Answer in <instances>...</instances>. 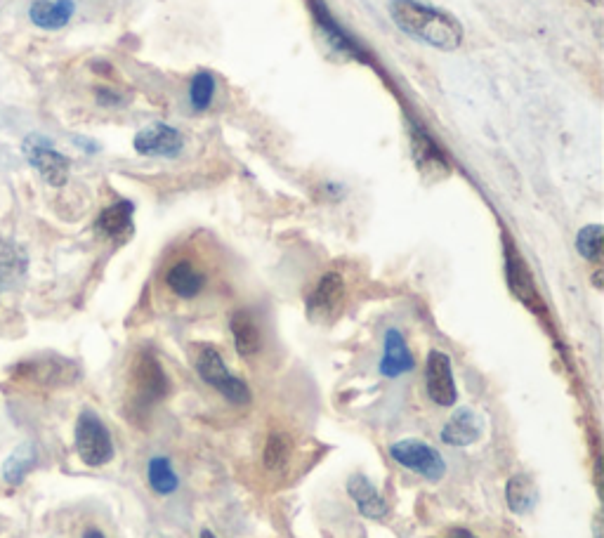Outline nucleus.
Instances as JSON below:
<instances>
[{
	"mask_svg": "<svg viewBox=\"0 0 604 538\" xmlns=\"http://www.w3.org/2000/svg\"><path fill=\"white\" fill-rule=\"evenodd\" d=\"M390 15L404 34L430 48L451 52L463 43V26L458 19L418 0H390Z\"/></svg>",
	"mask_w": 604,
	"mask_h": 538,
	"instance_id": "obj_1",
	"label": "nucleus"
},
{
	"mask_svg": "<svg viewBox=\"0 0 604 538\" xmlns=\"http://www.w3.org/2000/svg\"><path fill=\"white\" fill-rule=\"evenodd\" d=\"M196 371H199L203 383L213 387L215 392H220L227 402L232 404L251 402V390H248V385L227 369V364L222 362L220 352L213 350V347H203L199 352V357H196Z\"/></svg>",
	"mask_w": 604,
	"mask_h": 538,
	"instance_id": "obj_2",
	"label": "nucleus"
},
{
	"mask_svg": "<svg viewBox=\"0 0 604 538\" xmlns=\"http://www.w3.org/2000/svg\"><path fill=\"white\" fill-rule=\"evenodd\" d=\"M76 451L90 468H102L114 458V442L109 430L93 411H83L76 423Z\"/></svg>",
	"mask_w": 604,
	"mask_h": 538,
	"instance_id": "obj_3",
	"label": "nucleus"
},
{
	"mask_svg": "<svg viewBox=\"0 0 604 538\" xmlns=\"http://www.w3.org/2000/svg\"><path fill=\"white\" fill-rule=\"evenodd\" d=\"M168 390V376L159 359L151 352L137 354L133 369H130V392H133L135 402L147 409V406L161 402Z\"/></svg>",
	"mask_w": 604,
	"mask_h": 538,
	"instance_id": "obj_4",
	"label": "nucleus"
},
{
	"mask_svg": "<svg viewBox=\"0 0 604 538\" xmlns=\"http://www.w3.org/2000/svg\"><path fill=\"white\" fill-rule=\"evenodd\" d=\"M390 456L402 465V468L416 472L430 482H439L446 475V463L437 449L420 439H402L390 446Z\"/></svg>",
	"mask_w": 604,
	"mask_h": 538,
	"instance_id": "obj_5",
	"label": "nucleus"
},
{
	"mask_svg": "<svg viewBox=\"0 0 604 538\" xmlns=\"http://www.w3.org/2000/svg\"><path fill=\"white\" fill-rule=\"evenodd\" d=\"M22 152L26 161L38 170V175L48 182L50 187H62L69 180V159L64 154H59L48 137L43 135H29L22 144Z\"/></svg>",
	"mask_w": 604,
	"mask_h": 538,
	"instance_id": "obj_6",
	"label": "nucleus"
},
{
	"mask_svg": "<svg viewBox=\"0 0 604 538\" xmlns=\"http://www.w3.org/2000/svg\"><path fill=\"white\" fill-rule=\"evenodd\" d=\"M345 279L338 272H326L317 281L312 293L307 295V317L314 324H331L343 312L345 305Z\"/></svg>",
	"mask_w": 604,
	"mask_h": 538,
	"instance_id": "obj_7",
	"label": "nucleus"
},
{
	"mask_svg": "<svg viewBox=\"0 0 604 538\" xmlns=\"http://www.w3.org/2000/svg\"><path fill=\"white\" fill-rule=\"evenodd\" d=\"M133 147L142 156H161V159H173L185 149V137L173 126L166 123H154V126L142 128L135 135Z\"/></svg>",
	"mask_w": 604,
	"mask_h": 538,
	"instance_id": "obj_8",
	"label": "nucleus"
},
{
	"mask_svg": "<svg viewBox=\"0 0 604 538\" xmlns=\"http://www.w3.org/2000/svg\"><path fill=\"white\" fill-rule=\"evenodd\" d=\"M425 385H428V395L437 406H449L456 404L458 390L456 380H453L451 371V359L444 352L432 350L428 354V364H425Z\"/></svg>",
	"mask_w": 604,
	"mask_h": 538,
	"instance_id": "obj_9",
	"label": "nucleus"
},
{
	"mask_svg": "<svg viewBox=\"0 0 604 538\" xmlns=\"http://www.w3.org/2000/svg\"><path fill=\"white\" fill-rule=\"evenodd\" d=\"M310 5H312V15H314V19H317V24L321 29V36L331 43V48L340 52V55H350L352 59H361V62H366L364 52H361L359 45L354 43V38L347 34L343 26H340L336 19L331 17V12L326 10L324 0H310Z\"/></svg>",
	"mask_w": 604,
	"mask_h": 538,
	"instance_id": "obj_10",
	"label": "nucleus"
},
{
	"mask_svg": "<svg viewBox=\"0 0 604 538\" xmlns=\"http://www.w3.org/2000/svg\"><path fill=\"white\" fill-rule=\"evenodd\" d=\"M411 147H413V161H416L420 173L435 177V180L449 175V161H446L442 149L430 140V135L425 133L423 128L411 126Z\"/></svg>",
	"mask_w": 604,
	"mask_h": 538,
	"instance_id": "obj_11",
	"label": "nucleus"
},
{
	"mask_svg": "<svg viewBox=\"0 0 604 538\" xmlns=\"http://www.w3.org/2000/svg\"><path fill=\"white\" fill-rule=\"evenodd\" d=\"M413 366H416V359H413V354L409 350V345H406L402 331H399V328H387L385 352H383V359H380V366H378L380 373H383L385 378H397V376H404V373L413 371Z\"/></svg>",
	"mask_w": 604,
	"mask_h": 538,
	"instance_id": "obj_12",
	"label": "nucleus"
},
{
	"mask_svg": "<svg viewBox=\"0 0 604 538\" xmlns=\"http://www.w3.org/2000/svg\"><path fill=\"white\" fill-rule=\"evenodd\" d=\"M482 430L484 421L479 413L472 409H458L444 425L442 442L451 446H468L482 437Z\"/></svg>",
	"mask_w": 604,
	"mask_h": 538,
	"instance_id": "obj_13",
	"label": "nucleus"
},
{
	"mask_svg": "<svg viewBox=\"0 0 604 538\" xmlns=\"http://www.w3.org/2000/svg\"><path fill=\"white\" fill-rule=\"evenodd\" d=\"M347 494L352 496L354 505L359 508V513L369 520H383L387 515V501L380 491L373 487L371 480H366L364 475H352L347 482Z\"/></svg>",
	"mask_w": 604,
	"mask_h": 538,
	"instance_id": "obj_14",
	"label": "nucleus"
},
{
	"mask_svg": "<svg viewBox=\"0 0 604 538\" xmlns=\"http://www.w3.org/2000/svg\"><path fill=\"white\" fill-rule=\"evenodd\" d=\"M166 284L177 298L192 300L203 291V286H206V274H203L194 262L177 260L166 272Z\"/></svg>",
	"mask_w": 604,
	"mask_h": 538,
	"instance_id": "obj_15",
	"label": "nucleus"
},
{
	"mask_svg": "<svg viewBox=\"0 0 604 538\" xmlns=\"http://www.w3.org/2000/svg\"><path fill=\"white\" fill-rule=\"evenodd\" d=\"M76 12V3L74 0H36L31 5L29 17L38 29L45 31H57L64 29L71 22Z\"/></svg>",
	"mask_w": 604,
	"mask_h": 538,
	"instance_id": "obj_16",
	"label": "nucleus"
},
{
	"mask_svg": "<svg viewBox=\"0 0 604 538\" xmlns=\"http://www.w3.org/2000/svg\"><path fill=\"white\" fill-rule=\"evenodd\" d=\"M229 328H232L234 347L241 357H255L262 350L260 326L251 312H234L232 319H229Z\"/></svg>",
	"mask_w": 604,
	"mask_h": 538,
	"instance_id": "obj_17",
	"label": "nucleus"
},
{
	"mask_svg": "<svg viewBox=\"0 0 604 538\" xmlns=\"http://www.w3.org/2000/svg\"><path fill=\"white\" fill-rule=\"evenodd\" d=\"M133 213L135 206L130 201L111 203L109 208H104L100 218H97V229L109 239H126L133 229Z\"/></svg>",
	"mask_w": 604,
	"mask_h": 538,
	"instance_id": "obj_18",
	"label": "nucleus"
},
{
	"mask_svg": "<svg viewBox=\"0 0 604 538\" xmlns=\"http://www.w3.org/2000/svg\"><path fill=\"white\" fill-rule=\"evenodd\" d=\"M26 269H29V258H26L24 248L17 246L15 241L0 239V288L19 284Z\"/></svg>",
	"mask_w": 604,
	"mask_h": 538,
	"instance_id": "obj_19",
	"label": "nucleus"
},
{
	"mask_svg": "<svg viewBox=\"0 0 604 538\" xmlns=\"http://www.w3.org/2000/svg\"><path fill=\"white\" fill-rule=\"evenodd\" d=\"M508 284L512 288V293H515L522 303L536 305L538 295H536L534 281H531V272L515 253H508Z\"/></svg>",
	"mask_w": 604,
	"mask_h": 538,
	"instance_id": "obj_20",
	"label": "nucleus"
},
{
	"mask_svg": "<svg viewBox=\"0 0 604 538\" xmlns=\"http://www.w3.org/2000/svg\"><path fill=\"white\" fill-rule=\"evenodd\" d=\"M147 480H149V487L161 496L173 494V491H177V487H180L177 472L173 470V465H170L168 458L163 456L151 458L147 465Z\"/></svg>",
	"mask_w": 604,
	"mask_h": 538,
	"instance_id": "obj_21",
	"label": "nucleus"
},
{
	"mask_svg": "<svg viewBox=\"0 0 604 538\" xmlns=\"http://www.w3.org/2000/svg\"><path fill=\"white\" fill-rule=\"evenodd\" d=\"M291 454V437L284 435V432H272V435L267 437L265 449H262V465H265L267 470H281L291 461Z\"/></svg>",
	"mask_w": 604,
	"mask_h": 538,
	"instance_id": "obj_22",
	"label": "nucleus"
},
{
	"mask_svg": "<svg viewBox=\"0 0 604 538\" xmlns=\"http://www.w3.org/2000/svg\"><path fill=\"white\" fill-rule=\"evenodd\" d=\"M505 501H508V508L512 513L522 515L531 510V505L536 501V489L534 484H531L529 477L524 475H515L508 482V487H505Z\"/></svg>",
	"mask_w": 604,
	"mask_h": 538,
	"instance_id": "obj_23",
	"label": "nucleus"
},
{
	"mask_svg": "<svg viewBox=\"0 0 604 538\" xmlns=\"http://www.w3.org/2000/svg\"><path fill=\"white\" fill-rule=\"evenodd\" d=\"M34 446L31 444H22L17 446L15 451H12L8 461L3 465V477L8 484H22L26 472L31 470V465H34Z\"/></svg>",
	"mask_w": 604,
	"mask_h": 538,
	"instance_id": "obj_24",
	"label": "nucleus"
},
{
	"mask_svg": "<svg viewBox=\"0 0 604 538\" xmlns=\"http://www.w3.org/2000/svg\"><path fill=\"white\" fill-rule=\"evenodd\" d=\"M215 76L210 71H199L192 78V85H189V102L196 111H206L210 104H213L215 97Z\"/></svg>",
	"mask_w": 604,
	"mask_h": 538,
	"instance_id": "obj_25",
	"label": "nucleus"
},
{
	"mask_svg": "<svg viewBox=\"0 0 604 538\" xmlns=\"http://www.w3.org/2000/svg\"><path fill=\"white\" fill-rule=\"evenodd\" d=\"M576 248L583 258L590 262H597L602 255V227L600 225H588L583 227L579 236H576Z\"/></svg>",
	"mask_w": 604,
	"mask_h": 538,
	"instance_id": "obj_26",
	"label": "nucleus"
},
{
	"mask_svg": "<svg viewBox=\"0 0 604 538\" xmlns=\"http://www.w3.org/2000/svg\"><path fill=\"white\" fill-rule=\"evenodd\" d=\"M97 102H100L102 107H121L126 100H123L116 90H97Z\"/></svg>",
	"mask_w": 604,
	"mask_h": 538,
	"instance_id": "obj_27",
	"label": "nucleus"
},
{
	"mask_svg": "<svg viewBox=\"0 0 604 538\" xmlns=\"http://www.w3.org/2000/svg\"><path fill=\"white\" fill-rule=\"evenodd\" d=\"M74 142L78 144V147H83V152H90V154H95V152H97V144H95V142L83 140V137H74Z\"/></svg>",
	"mask_w": 604,
	"mask_h": 538,
	"instance_id": "obj_28",
	"label": "nucleus"
},
{
	"mask_svg": "<svg viewBox=\"0 0 604 538\" xmlns=\"http://www.w3.org/2000/svg\"><path fill=\"white\" fill-rule=\"evenodd\" d=\"M446 538H477V536H475V534H470L468 529H453L451 534L446 536Z\"/></svg>",
	"mask_w": 604,
	"mask_h": 538,
	"instance_id": "obj_29",
	"label": "nucleus"
},
{
	"mask_svg": "<svg viewBox=\"0 0 604 538\" xmlns=\"http://www.w3.org/2000/svg\"><path fill=\"white\" fill-rule=\"evenodd\" d=\"M83 538H104V534H102V531H97V529H88L83 534Z\"/></svg>",
	"mask_w": 604,
	"mask_h": 538,
	"instance_id": "obj_30",
	"label": "nucleus"
},
{
	"mask_svg": "<svg viewBox=\"0 0 604 538\" xmlns=\"http://www.w3.org/2000/svg\"><path fill=\"white\" fill-rule=\"evenodd\" d=\"M201 538H215V534H213V531L206 529V531H201Z\"/></svg>",
	"mask_w": 604,
	"mask_h": 538,
	"instance_id": "obj_31",
	"label": "nucleus"
}]
</instances>
